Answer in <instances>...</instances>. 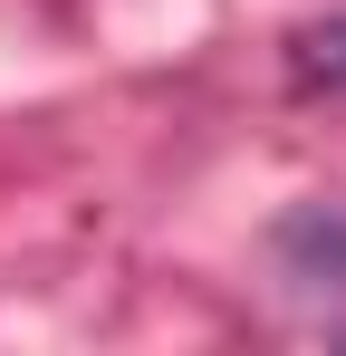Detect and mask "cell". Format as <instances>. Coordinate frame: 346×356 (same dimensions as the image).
I'll return each instance as SVG.
<instances>
[]
</instances>
